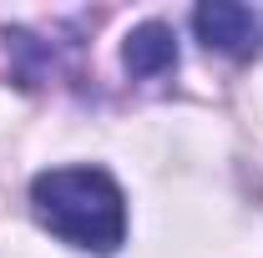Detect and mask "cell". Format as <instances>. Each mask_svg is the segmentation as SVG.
Masks as SVG:
<instances>
[{
    "label": "cell",
    "mask_w": 263,
    "mask_h": 258,
    "mask_svg": "<svg viewBox=\"0 0 263 258\" xmlns=\"http://www.w3.org/2000/svg\"><path fill=\"white\" fill-rule=\"evenodd\" d=\"M31 208L41 228L81 253H117L127 238V197L106 167H51L35 172Z\"/></svg>",
    "instance_id": "1"
},
{
    "label": "cell",
    "mask_w": 263,
    "mask_h": 258,
    "mask_svg": "<svg viewBox=\"0 0 263 258\" xmlns=\"http://www.w3.org/2000/svg\"><path fill=\"white\" fill-rule=\"evenodd\" d=\"M193 31L208 51L218 56H258L263 51V5H238V0H208L193 10Z\"/></svg>",
    "instance_id": "2"
},
{
    "label": "cell",
    "mask_w": 263,
    "mask_h": 258,
    "mask_svg": "<svg viewBox=\"0 0 263 258\" xmlns=\"http://www.w3.org/2000/svg\"><path fill=\"white\" fill-rule=\"evenodd\" d=\"M122 66H127L137 81H152V76H167L177 66V35L162 21H142L132 26L127 41H122Z\"/></svg>",
    "instance_id": "3"
}]
</instances>
